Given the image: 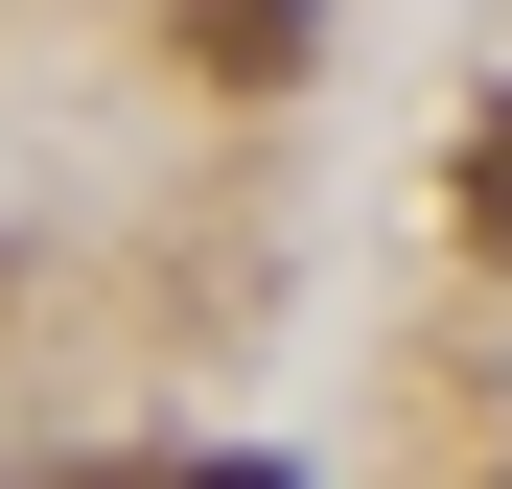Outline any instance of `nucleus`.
Returning <instances> with one entry per match:
<instances>
[{
  "label": "nucleus",
  "mask_w": 512,
  "mask_h": 489,
  "mask_svg": "<svg viewBox=\"0 0 512 489\" xmlns=\"http://www.w3.org/2000/svg\"><path fill=\"white\" fill-rule=\"evenodd\" d=\"M163 47H187L210 94H280L303 70V0H163Z\"/></svg>",
  "instance_id": "1"
},
{
  "label": "nucleus",
  "mask_w": 512,
  "mask_h": 489,
  "mask_svg": "<svg viewBox=\"0 0 512 489\" xmlns=\"http://www.w3.org/2000/svg\"><path fill=\"white\" fill-rule=\"evenodd\" d=\"M466 257H512V117H466Z\"/></svg>",
  "instance_id": "2"
},
{
  "label": "nucleus",
  "mask_w": 512,
  "mask_h": 489,
  "mask_svg": "<svg viewBox=\"0 0 512 489\" xmlns=\"http://www.w3.org/2000/svg\"><path fill=\"white\" fill-rule=\"evenodd\" d=\"M163 489H280V466H163Z\"/></svg>",
  "instance_id": "3"
}]
</instances>
